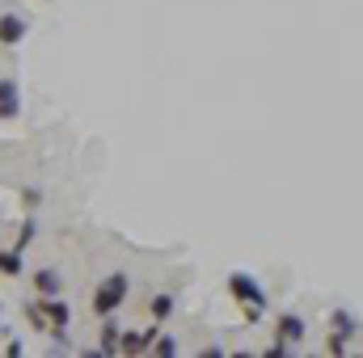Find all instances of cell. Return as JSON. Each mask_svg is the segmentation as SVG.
I'll list each match as a JSON object with an SVG mask.
<instances>
[{"instance_id": "1", "label": "cell", "mask_w": 363, "mask_h": 358, "mask_svg": "<svg viewBox=\"0 0 363 358\" xmlns=\"http://www.w3.org/2000/svg\"><path fill=\"white\" fill-rule=\"evenodd\" d=\"M123 295H127V274H110V278L97 287V295H93V312H97V316H110V312L123 304Z\"/></svg>"}, {"instance_id": "2", "label": "cell", "mask_w": 363, "mask_h": 358, "mask_svg": "<svg viewBox=\"0 0 363 358\" xmlns=\"http://www.w3.org/2000/svg\"><path fill=\"white\" fill-rule=\"evenodd\" d=\"M21 34H26V17H17V13H4V17H0V47H13V42H21Z\"/></svg>"}, {"instance_id": "3", "label": "cell", "mask_w": 363, "mask_h": 358, "mask_svg": "<svg viewBox=\"0 0 363 358\" xmlns=\"http://www.w3.org/2000/svg\"><path fill=\"white\" fill-rule=\"evenodd\" d=\"M17 110H21V101H17V81L4 76V81H0V118H17Z\"/></svg>"}, {"instance_id": "4", "label": "cell", "mask_w": 363, "mask_h": 358, "mask_svg": "<svg viewBox=\"0 0 363 358\" xmlns=\"http://www.w3.org/2000/svg\"><path fill=\"white\" fill-rule=\"evenodd\" d=\"M38 308H43V316L51 321V329H64V325H68V316H72V312H68V304H60V299H38Z\"/></svg>"}, {"instance_id": "5", "label": "cell", "mask_w": 363, "mask_h": 358, "mask_svg": "<svg viewBox=\"0 0 363 358\" xmlns=\"http://www.w3.org/2000/svg\"><path fill=\"white\" fill-rule=\"evenodd\" d=\"M152 337H157V329H144V333H123L118 350H123V354H135V350H152Z\"/></svg>"}, {"instance_id": "6", "label": "cell", "mask_w": 363, "mask_h": 358, "mask_svg": "<svg viewBox=\"0 0 363 358\" xmlns=\"http://www.w3.org/2000/svg\"><path fill=\"white\" fill-rule=\"evenodd\" d=\"M0 274L4 278H17L21 274V249H9V253L0 249Z\"/></svg>"}, {"instance_id": "7", "label": "cell", "mask_w": 363, "mask_h": 358, "mask_svg": "<svg viewBox=\"0 0 363 358\" xmlns=\"http://www.w3.org/2000/svg\"><path fill=\"white\" fill-rule=\"evenodd\" d=\"M34 287H38L43 295H55V291H60V274H51V270H38V274H34Z\"/></svg>"}, {"instance_id": "8", "label": "cell", "mask_w": 363, "mask_h": 358, "mask_svg": "<svg viewBox=\"0 0 363 358\" xmlns=\"http://www.w3.org/2000/svg\"><path fill=\"white\" fill-rule=\"evenodd\" d=\"M118 337H123V333L106 321V329H101V350H110V354H114V350H118Z\"/></svg>"}, {"instance_id": "9", "label": "cell", "mask_w": 363, "mask_h": 358, "mask_svg": "<svg viewBox=\"0 0 363 358\" xmlns=\"http://www.w3.org/2000/svg\"><path fill=\"white\" fill-rule=\"evenodd\" d=\"M169 308H174V299H169V295H157V299H152V316H157V321H165V316H169Z\"/></svg>"}, {"instance_id": "10", "label": "cell", "mask_w": 363, "mask_h": 358, "mask_svg": "<svg viewBox=\"0 0 363 358\" xmlns=\"http://www.w3.org/2000/svg\"><path fill=\"white\" fill-rule=\"evenodd\" d=\"M279 329H283V337H287V342H296V337H300V321H296V316H283V321H279Z\"/></svg>"}, {"instance_id": "11", "label": "cell", "mask_w": 363, "mask_h": 358, "mask_svg": "<svg viewBox=\"0 0 363 358\" xmlns=\"http://www.w3.org/2000/svg\"><path fill=\"white\" fill-rule=\"evenodd\" d=\"M30 241H34V219H26V224H21V236H17V249H26Z\"/></svg>"}]
</instances>
